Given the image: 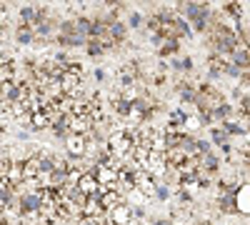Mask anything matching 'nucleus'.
Wrapping results in <instances>:
<instances>
[{"label": "nucleus", "mask_w": 250, "mask_h": 225, "mask_svg": "<svg viewBox=\"0 0 250 225\" xmlns=\"http://www.w3.org/2000/svg\"><path fill=\"white\" fill-rule=\"evenodd\" d=\"M178 53H180V40H165V45L158 50V55H160V60H173V58H178Z\"/></svg>", "instance_id": "6e6552de"}, {"label": "nucleus", "mask_w": 250, "mask_h": 225, "mask_svg": "<svg viewBox=\"0 0 250 225\" xmlns=\"http://www.w3.org/2000/svg\"><path fill=\"white\" fill-rule=\"evenodd\" d=\"M208 133H210V143H215V145H220V148L223 145H230V135L223 130V125H213Z\"/></svg>", "instance_id": "1a4fd4ad"}, {"label": "nucleus", "mask_w": 250, "mask_h": 225, "mask_svg": "<svg viewBox=\"0 0 250 225\" xmlns=\"http://www.w3.org/2000/svg\"><path fill=\"white\" fill-rule=\"evenodd\" d=\"M28 138H30L28 130H20V133H18V140H28Z\"/></svg>", "instance_id": "72a5a7b5"}, {"label": "nucleus", "mask_w": 250, "mask_h": 225, "mask_svg": "<svg viewBox=\"0 0 250 225\" xmlns=\"http://www.w3.org/2000/svg\"><path fill=\"white\" fill-rule=\"evenodd\" d=\"M18 18H20V23H23V25H30L33 28L35 18H38V8L35 5H23V8L18 10Z\"/></svg>", "instance_id": "9b49d317"}, {"label": "nucleus", "mask_w": 250, "mask_h": 225, "mask_svg": "<svg viewBox=\"0 0 250 225\" xmlns=\"http://www.w3.org/2000/svg\"><path fill=\"white\" fill-rule=\"evenodd\" d=\"M213 115H215V123L233 120V115H235V108H233V103H223V105H218V108L213 110Z\"/></svg>", "instance_id": "f8f14e48"}, {"label": "nucleus", "mask_w": 250, "mask_h": 225, "mask_svg": "<svg viewBox=\"0 0 250 225\" xmlns=\"http://www.w3.org/2000/svg\"><path fill=\"white\" fill-rule=\"evenodd\" d=\"M220 125H223V130L228 133V135H230V138H238V135H245L248 130H245V125H243V123L240 120H225V123H220Z\"/></svg>", "instance_id": "9d476101"}, {"label": "nucleus", "mask_w": 250, "mask_h": 225, "mask_svg": "<svg viewBox=\"0 0 250 225\" xmlns=\"http://www.w3.org/2000/svg\"><path fill=\"white\" fill-rule=\"evenodd\" d=\"M93 78L98 80V83H105V80H108V73H105V70H103V68H98V70L93 73Z\"/></svg>", "instance_id": "2f4dec72"}, {"label": "nucleus", "mask_w": 250, "mask_h": 225, "mask_svg": "<svg viewBox=\"0 0 250 225\" xmlns=\"http://www.w3.org/2000/svg\"><path fill=\"white\" fill-rule=\"evenodd\" d=\"M228 63L238 65L243 73H245V70H250V50H248L245 45H240V48H238V50H235L230 58H228Z\"/></svg>", "instance_id": "0eeeda50"}, {"label": "nucleus", "mask_w": 250, "mask_h": 225, "mask_svg": "<svg viewBox=\"0 0 250 225\" xmlns=\"http://www.w3.org/2000/svg\"><path fill=\"white\" fill-rule=\"evenodd\" d=\"M183 68H185V73H193V68H195V60H193L190 55H185V58H183Z\"/></svg>", "instance_id": "c756f323"}, {"label": "nucleus", "mask_w": 250, "mask_h": 225, "mask_svg": "<svg viewBox=\"0 0 250 225\" xmlns=\"http://www.w3.org/2000/svg\"><path fill=\"white\" fill-rule=\"evenodd\" d=\"M20 203H23V213H40V208H43V190H33V193H25L23 198H20Z\"/></svg>", "instance_id": "20e7f679"}, {"label": "nucleus", "mask_w": 250, "mask_h": 225, "mask_svg": "<svg viewBox=\"0 0 250 225\" xmlns=\"http://www.w3.org/2000/svg\"><path fill=\"white\" fill-rule=\"evenodd\" d=\"M198 128H203V123H200V118L198 115H190V120H188V125H185V130H198Z\"/></svg>", "instance_id": "a878e982"}, {"label": "nucleus", "mask_w": 250, "mask_h": 225, "mask_svg": "<svg viewBox=\"0 0 250 225\" xmlns=\"http://www.w3.org/2000/svg\"><path fill=\"white\" fill-rule=\"evenodd\" d=\"M198 118H200V123H203V128H213V123H215L213 110H203V113H198Z\"/></svg>", "instance_id": "5701e85b"}, {"label": "nucleus", "mask_w": 250, "mask_h": 225, "mask_svg": "<svg viewBox=\"0 0 250 225\" xmlns=\"http://www.w3.org/2000/svg\"><path fill=\"white\" fill-rule=\"evenodd\" d=\"M145 20H148V15H143L140 10H130V13H128V18H125V23H128V28H130V30H140Z\"/></svg>", "instance_id": "2eb2a0df"}, {"label": "nucleus", "mask_w": 250, "mask_h": 225, "mask_svg": "<svg viewBox=\"0 0 250 225\" xmlns=\"http://www.w3.org/2000/svg\"><path fill=\"white\" fill-rule=\"evenodd\" d=\"M85 53H88L90 58H100V55H105L108 50H105V45H103V40H90L88 48H85Z\"/></svg>", "instance_id": "a211bd4d"}, {"label": "nucleus", "mask_w": 250, "mask_h": 225, "mask_svg": "<svg viewBox=\"0 0 250 225\" xmlns=\"http://www.w3.org/2000/svg\"><path fill=\"white\" fill-rule=\"evenodd\" d=\"M78 33V25H75V18H62V23H60V33L58 35H75Z\"/></svg>", "instance_id": "6ab92c4d"}, {"label": "nucleus", "mask_w": 250, "mask_h": 225, "mask_svg": "<svg viewBox=\"0 0 250 225\" xmlns=\"http://www.w3.org/2000/svg\"><path fill=\"white\" fill-rule=\"evenodd\" d=\"M173 198V188H168V185H163V183H160V185L155 188V200H160V203H168Z\"/></svg>", "instance_id": "412c9836"}, {"label": "nucleus", "mask_w": 250, "mask_h": 225, "mask_svg": "<svg viewBox=\"0 0 250 225\" xmlns=\"http://www.w3.org/2000/svg\"><path fill=\"white\" fill-rule=\"evenodd\" d=\"M215 210L220 215H238L240 208H238V193H223L215 198Z\"/></svg>", "instance_id": "f03ea898"}, {"label": "nucleus", "mask_w": 250, "mask_h": 225, "mask_svg": "<svg viewBox=\"0 0 250 225\" xmlns=\"http://www.w3.org/2000/svg\"><path fill=\"white\" fill-rule=\"evenodd\" d=\"M238 208H240V213L250 215V185L248 183H243V188L238 190Z\"/></svg>", "instance_id": "ddd939ff"}, {"label": "nucleus", "mask_w": 250, "mask_h": 225, "mask_svg": "<svg viewBox=\"0 0 250 225\" xmlns=\"http://www.w3.org/2000/svg\"><path fill=\"white\" fill-rule=\"evenodd\" d=\"M230 225H248V223H230Z\"/></svg>", "instance_id": "c9c22d12"}, {"label": "nucleus", "mask_w": 250, "mask_h": 225, "mask_svg": "<svg viewBox=\"0 0 250 225\" xmlns=\"http://www.w3.org/2000/svg\"><path fill=\"white\" fill-rule=\"evenodd\" d=\"M78 225H103L98 218H83V220H78Z\"/></svg>", "instance_id": "473e14b6"}, {"label": "nucleus", "mask_w": 250, "mask_h": 225, "mask_svg": "<svg viewBox=\"0 0 250 225\" xmlns=\"http://www.w3.org/2000/svg\"><path fill=\"white\" fill-rule=\"evenodd\" d=\"M200 165L208 168V170L215 175V173L220 170V155H218L215 150H213V153H208V155H203V158H200Z\"/></svg>", "instance_id": "4468645a"}, {"label": "nucleus", "mask_w": 250, "mask_h": 225, "mask_svg": "<svg viewBox=\"0 0 250 225\" xmlns=\"http://www.w3.org/2000/svg\"><path fill=\"white\" fill-rule=\"evenodd\" d=\"M245 73H248V78H250V70H245Z\"/></svg>", "instance_id": "e433bc0d"}, {"label": "nucleus", "mask_w": 250, "mask_h": 225, "mask_svg": "<svg viewBox=\"0 0 250 225\" xmlns=\"http://www.w3.org/2000/svg\"><path fill=\"white\" fill-rule=\"evenodd\" d=\"M175 200L180 203V205H183V208H190V205H193V200H195V198H193L190 193H188L185 188H178V193H175Z\"/></svg>", "instance_id": "aec40b11"}, {"label": "nucleus", "mask_w": 250, "mask_h": 225, "mask_svg": "<svg viewBox=\"0 0 250 225\" xmlns=\"http://www.w3.org/2000/svg\"><path fill=\"white\" fill-rule=\"evenodd\" d=\"M225 78H235V80H240V78H243V70H240L238 65H233V63H228V65H225Z\"/></svg>", "instance_id": "b1692460"}, {"label": "nucleus", "mask_w": 250, "mask_h": 225, "mask_svg": "<svg viewBox=\"0 0 250 225\" xmlns=\"http://www.w3.org/2000/svg\"><path fill=\"white\" fill-rule=\"evenodd\" d=\"M45 128H53L50 125V118H48V113L43 110V113H35L33 115V133H38V130H45Z\"/></svg>", "instance_id": "dca6fc26"}, {"label": "nucleus", "mask_w": 250, "mask_h": 225, "mask_svg": "<svg viewBox=\"0 0 250 225\" xmlns=\"http://www.w3.org/2000/svg\"><path fill=\"white\" fill-rule=\"evenodd\" d=\"M170 63V70L173 73H185V68H183V58H173V60H168Z\"/></svg>", "instance_id": "bb28decb"}, {"label": "nucleus", "mask_w": 250, "mask_h": 225, "mask_svg": "<svg viewBox=\"0 0 250 225\" xmlns=\"http://www.w3.org/2000/svg\"><path fill=\"white\" fill-rule=\"evenodd\" d=\"M108 218H110L113 225H133V223H135L130 203H123V205H118L113 213H108Z\"/></svg>", "instance_id": "7ed1b4c3"}, {"label": "nucleus", "mask_w": 250, "mask_h": 225, "mask_svg": "<svg viewBox=\"0 0 250 225\" xmlns=\"http://www.w3.org/2000/svg\"><path fill=\"white\" fill-rule=\"evenodd\" d=\"M195 225H213V220H195Z\"/></svg>", "instance_id": "f704fd0d"}, {"label": "nucleus", "mask_w": 250, "mask_h": 225, "mask_svg": "<svg viewBox=\"0 0 250 225\" xmlns=\"http://www.w3.org/2000/svg\"><path fill=\"white\" fill-rule=\"evenodd\" d=\"M133 218L138 223H145L148 220V213H145V205H133Z\"/></svg>", "instance_id": "393cba45"}, {"label": "nucleus", "mask_w": 250, "mask_h": 225, "mask_svg": "<svg viewBox=\"0 0 250 225\" xmlns=\"http://www.w3.org/2000/svg\"><path fill=\"white\" fill-rule=\"evenodd\" d=\"M128 23H125V20L120 18V20H113L110 23V30H108V38L113 40L115 45H123L125 43V38H128Z\"/></svg>", "instance_id": "39448f33"}, {"label": "nucleus", "mask_w": 250, "mask_h": 225, "mask_svg": "<svg viewBox=\"0 0 250 225\" xmlns=\"http://www.w3.org/2000/svg\"><path fill=\"white\" fill-rule=\"evenodd\" d=\"M230 98H233V100H238V103H240V100L245 98V93H243V88H240V85H235V88L230 90Z\"/></svg>", "instance_id": "7c9ffc66"}, {"label": "nucleus", "mask_w": 250, "mask_h": 225, "mask_svg": "<svg viewBox=\"0 0 250 225\" xmlns=\"http://www.w3.org/2000/svg\"><path fill=\"white\" fill-rule=\"evenodd\" d=\"M35 38H38V35H35V30H33L30 25H23V23L15 25V43H18V45H23V48L30 45V48H33Z\"/></svg>", "instance_id": "423d86ee"}, {"label": "nucleus", "mask_w": 250, "mask_h": 225, "mask_svg": "<svg viewBox=\"0 0 250 225\" xmlns=\"http://www.w3.org/2000/svg\"><path fill=\"white\" fill-rule=\"evenodd\" d=\"M125 200H135V205H140V203L145 200V195H143V193H140V190L135 188V190H133V193H130L128 198H125Z\"/></svg>", "instance_id": "c85d7f7f"}, {"label": "nucleus", "mask_w": 250, "mask_h": 225, "mask_svg": "<svg viewBox=\"0 0 250 225\" xmlns=\"http://www.w3.org/2000/svg\"><path fill=\"white\" fill-rule=\"evenodd\" d=\"M50 43H53L50 38H35V43H33V48H35V50H43V48H48Z\"/></svg>", "instance_id": "cd10ccee"}, {"label": "nucleus", "mask_w": 250, "mask_h": 225, "mask_svg": "<svg viewBox=\"0 0 250 225\" xmlns=\"http://www.w3.org/2000/svg\"><path fill=\"white\" fill-rule=\"evenodd\" d=\"M208 153H213V143L208 140V138H198V155H208Z\"/></svg>", "instance_id": "4be33fe9"}, {"label": "nucleus", "mask_w": 250, "mask_h": 225, "mask_svg": "<svg viewBox=\"0 0 250 225\" xmlns=\"http://www.w3.org/2000/svg\"><path fill=\"white\" fill-rule=\"evenodd\" d=\"M195 180L203 185V190L205 188H210L213 185V173L208 170V168H203V165H198V170H195Z\"/></svg>", "instance_id": "f3484780"}, {"label": "nucleus", "mask_w": 250, "mask_h": 225, "mask_svg": "<svg viewBox=\"0 0 250 225\" xmlns=\"http://www.w3.org/2000/svg\"><path fill=\"white\" fill-rule=\"evenodd\" d=\"M65 155L70 160H85L88 158V140L83 135H70L65 143Z\"/></svg>", "instance_id": "f257e3e1"}]
</instances>
